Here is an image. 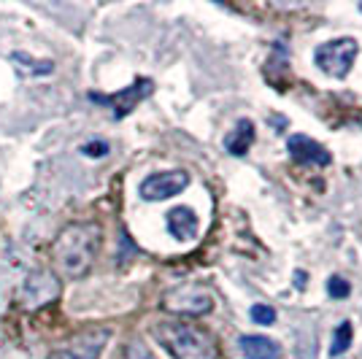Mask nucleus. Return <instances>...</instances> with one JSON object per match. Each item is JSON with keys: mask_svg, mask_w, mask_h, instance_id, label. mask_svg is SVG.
Returning a JSON list of instances; mask_svg holds the SVG:
<instances>
[{"mask_svg": "<svg viewBox=\"0 0 362 359\" xmlns=\"http://www.w3.org/2000/svg\"><path fill=\"white\" fill-rule=\"evenodd\" d=\"M238 346L243 359H281V346L265 335H241Z\"/></svg>", "mask_w": 362, "mask_h": 359, "instance_id": "9d476101", "label": "nucleus"}, {"mask_svg": "<svg viewBox=\"0 0 362 359\" xmlns=\"http://www.w3.org/2000/svg\"><path fill=\"white\" fill-rule=\"evenodd\" d=\"M124 359H154V354L149 351V346H144L141 341H130L124 348Z\"/></svg>", "mask_w": 362, "mask_h": 359, "instance_id": "f3484780", "label": "nucleus"}, {"mask_svg": "<svg viewBox=\"0 0 362 359\" xmlns=\"http://www.w3.org/2000/svg\"><path fill=\"white\" fill-rule=\"evenodd\" d=\"M287 151L295 163L300 165H317V167H325V165L332 163V154L319 141L308 138V135H289L287 141Z\"/></svg>", "mask_w": 362, "mask_h": 359, "instance_id": "1a4fd4ad", "label": "nucleus"}, {"mask_svg": "<svg viewBox=\"0 0 362 359\" xmlns=\"http://www.w3.org/2000/svg\"><path fill=\"white\" fill-rule=\"evenodd\" d=\"M357 54H360V44L354 38H335V41L317 46L314 62L322 73L332 76V78H346Z\"/></svg>", "mask_w": 362, "mask_h": 359, "instance_id": "7ed1b4c3", "label": "nucleus"}, {"mask_svg": "<svg viewBox=\"0 0 362 359\" xmlns=\"http://www.w3.org/2000/svg\"><path fill=\"white\" fill-rule=\"evenodd\" d=\"M168 233L176 240H192L197 235V216L192 208L179 206L168 211Z\"/></svg>", "mask_w": 362, "mask_h": 359, "instance_id": "9b49d317", "label": "nucleus"}, {"mask_svg": "<svg viewBox=\"0 0 362 359\" xmlns=\"http://www.w3.org/2000/svg\"><path fill=\"white\" fill-rule=\"evenodd\" d=\"M189 187V173L187 170H163V173H151L141 181L138 192L144 200L157 203V200H168V197L181 195Z\"/></svg>", "mask_w": 362, "mask_h": 359, "instance_id": "0eeeda50", "label": "nucleus"}, {"mask_svg": "<svg viewBox=\"0 0 362 359\" xmlns=\"http://www.w3.org/2000/svg\"><path fill=\"white\" fill-rule=\"evenodd\" d=\"M255 143V122L249 119H238V124L230 130V135L225 138V149L233 154V157H243L246 151L252 149Z\"/></svg>", "mask_w": 362, "mask_h": 359, "instance_id": "f8f14e48", "label": "nucleus"}, {"mask_svg": "<svg viewBox=\"0 0 362 359\" xmlns=\"http://www.w3.org/2000/svg\"><path fill=\"white\" fill-rule=\"evenodd\" d=\"M163 311L176 316H206L211 314L214 308V298L209 289L197 284H181L168 289L163 295Z\"/></svg>", "mask_w": 362, "mask_h": 359, "instance_id": "20e7f679", "label": "nucleus"}, {"mask_svg": "<svg viewBox=\"0 0 362 359\" xmlns=\"http://www.w3.org/2000/svg\"><path fill=\"white\" fill-rule=\"evenodd\" d=\"M327 292H330V298L344 300V298H349V292H351V284H349L346 278H341V276H332L330 281H327Z\"/></svg>", "mask_w": 362, "mask_h": 359, "instance_id": "2eb2a0df", "label": "nucleus"}, {"mask_svg": "<svg viewBox=\"0 0 362 359\" xmlns=\"http://www.w3.org/2000/svg\"><path fill=\"white\" fill-rule=\"evenodd\" d=\"M108 338H111V329L108 327H87L78 329L76 335H71L60 348H54L49 359H100L103 348H106Z\"/></svg>", "mask_w": 362, "mask_h": 359, "instance_id": "39448f33", "label": "nucleus"}, {"mask_svg": "<svg viewBox=\"0 0 362 359\" xmlns=\"http://www.w3.org/2000/svg\"><path fill=\"white\" fill-rule=\"evenodd\" d=\"M252 322L255 324H273L276 322V311H273L271 305H252Z\"/></svg>", "mask_w": 362, "mask_h": 359, "instance_id": "dca6fc26", "label": "nucleus"}, {"mask_svg": "<svg viewBox=\"0 0 362 359\" xmlns=\"http://www.w3.org/2000/svg\"><path fill=\"white\" fill-rule=\"evenodd\" d=\"M149 95H151V81L149 78H138L136 84L127 87V90L117 92V95H108V98H103V95H92V100L111 105V108H114V117L122 119V117H127V114H130L144 98H149Z\"/></svg>", "mask_w": 362, "mask_h": 359, "instance_id": "6e6552de", "label": "nucleus"}, {"mask_svg": "<svg viewBox=\"0 0 362 359\" xmlns=\"http://www.w3.org/2000/svg\"><path fill=\"white\" fill-rule=\"evenodd\" d=\"M106 151H108V146H106V143H100V141H98V143H87V146H84V154H87V157H103Z\"/></svg>", "mask_w": 362, "mask_h": 359, "instance_id": "a211bd4d", "label": "nucleus"}, {"mask_svg": "<svg viewBox=\"0 0 362 359\" xmlns=\"http://www.w3.org/2000/svg\"><path fill=\"white\" fill-rule=\"evenodd\" d=\"M103 246V230L95 222L65 225L52 243V259L62 278L78 281L92 270Z\"/></svg>", "mask_w": 362, "mask_h": 359, "instance_id": "f257e3e1", "label": "nucleus"}, {"mask_svg": "<svg viewBox=\"0 0 362 359\" xmlns=\"http://www.w3.org/2000/svg\"><path fill=\"white\" fill-rule=\"evenodd\" d=\"M62 292L60 286V278L52 273V270L46 268H38V270H30L28 276H25V281L19 286V305H25V308H44L49 305L52 300H57Z\"/></svg>", "mask_w": 362, "mask_h": 359, "instance_id": "423d86ee", "label": "nucleus"}, {"mask_svg": "<svg viewBox=\"0 0 362 359\" xmlns=\"http://www.w3.org/2000/svg\"><path fill=\"white\" fill-rule=\"evenodd\" d=\"M14 62L22 73L44 76V73H52V71H54V62L52 60H33L30 54H19V52L14 54Z\"/></svg>", "mask_w": 362, "mask_h": 359, "instance_id": "ddd939ff", "label": "nucleus"}, {"mask_svg": "<svg viewBox=\"0 0 362 359\" xmlns=\"http://www.w3.org/2000/svg\"><path fill=\"white\" fill-rule=\"evenodd\" d=\"M154 341L173 359H216L219 348L211 332L187 322H157L151 327Z\"/></svg>", "mask_w": 362, "mask_h": 359, "instance_id": "f03ea898", "label": "nucleus"}, {"mask_svg": "<svg viewBox=\"0 0 362 359\" xmlns=\"http://www.w3.org/2000/svg\"><path fill=\"white\" fill-rule=\"evenodd\" d=\"M351 335H354L351 322H341V324L335 327V332H332L330 357H341V354H346V348L351 346Z\"/></svg>", "mask_w": 362, "mask_h": 359, "instance_id": "4468645a", "label": "nucleus"}, {"mask_svg": "<svg viewBox=\"0 0 362 359\" xmlns=\"http://www.w3.org/2000/svg\"><path fill=\"white\" fill-rule=\"evenodd\" d=\"M360 11H362V3H360Z\"/></svg>", "mask_w": 362, "mask_h": 359, "instance_id": "6ab92c4d", "label": "nucleus"}]
</instances>
